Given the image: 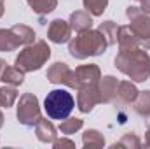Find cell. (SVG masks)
Instances as JSON below:
<instances>
[{
  "label": "cell",
  "instance_id": "1",
  "mask_svg": "<svg viewBox=\"0 0 150 149\" xmlns=\"http://www.w3.org/2000/svg\"><path fill=\"white\" fill-rule=\"evenodd\" d=\"M113 63L117 70L126 74L133 82H145L150 77V56L145 49L119 51Z\"/></svg>",
  "mask_w": 150,
  "mask_h": 149
},
{
  "label": "cell",
  "instance_id": "2",
  "mask_svg": "<svg viewBox=\"0 0 150 149\" xmlns=\"http://www.w3.org/2000/svg\"><path fill=\"white\" fill-rule=\"evenodd\" d=\"M108 44L100 30H84L79 32L68 42V53L77 60H86L89 56H100L107 51Z\"/></svg>",
  "mask_w": 150,
  "mask_h": 149
},
{
  "label": "cell",
  "instance_id": "3",
  "mask_svg": "<svg viewBox=\"0 0 150 149\" xmlns=\"http://www.w3.org/2000/svg\"><path fill=\"white\" fill-rule=\"evenodd\" d=\"M49 58H51V47L47 46V42L45 40H37L33 44L25 46V49L19 51V54L16 56L14 63L19 70H23L26 74V72L40 70L47 63Z\"/></svg>",
  "mask_w": 150,
  "mask_h": 149
},
{
  "label": "cell",
  "instance_id": "4",
  "mask_svg": "<svg viewBox=\"0 0 150 149\" xmlns=\"http://www.w3.org/2000/svg\"><path fill=\"white\" fill-rule=\"evenodd\" d=\"M75 107V100L72 93H68L67 90H52L47 93L45 100H44V109L47 112V116L51 119L56 121H63L70 116V112Z\"/></svg>",
  "mask_w": 150,
  "mask_h": 149
},
{
  "label": "cell",
  "instance_id": "5",
  "mask_svg": "<svg viewBox=\"0 0 150 149\" xmlns=\"http://www.w3.org/2000/svg\"><path fill=\"white\" fill-rule=\"evenodd\" d=\"M126 16L129 19V27L140 39L142 47L150 49V16L136 5H129L126 9Z\"/></svg>",
  "mask_w": 150,
  "mask_h": 149
},
{
  "label": "cell",
  "instance_id": "6",
  "mask_svg": "<svg viewBox=\"0 0 150 149\" xmlns=\"http://www.w3.org/2000/svg\"><path fill=\"white\" fill-rule=\"evenodd\" d=\"M16 116H18V121L23 125V126H35L42 114H40V105H38V98L33 93H23L19 97V102H18V109H16Z\"/></svg>",
  "mask_w": 150,
  "mask_h": 149
},
{
  "label": "cell",
  "instance_id": "7",
  "mask_svg": "<svg viewBox=\"0 0 150 149\" xmlns=\"http://www.w3.org/2000/svg\"><path fill=\"white\" fill-rule=\"evenodd\" d=\"M47 81L52 82V84H63L67 88H72V90H79L80 84L77 81V75L75 70H72L65 62H56L52 63L49 69H47Z\"/></svg>",
  "mask_w": 150,
  "mask_h": 149
},
{
  "label": "cell",
  "instance_id": "8",
  "mask_svg": "<svg viewBox=\"0 0 150 149\" xmlns=\"http://www.w3.org/2000/svg\"><path fill=\"white\" fill-rule=\"evenodd\" d=\"M77 95V109L82 114H89L98 104H101V95L98 84H84L80 86Z\"/></svg>",
  "mask_w": 150,
  "mask_h": 149
},
{
  "label": "cell",
  "instance_id": "9",
  "mask_svg": "<svg viewBox=\"0 0 150 149\" xmlns=\"http://www.w3.org/2000/svg\"><path fill=\"white\" fill-rule=\"evenodd\" d=\"M72 35V27L68 21L58 18V19H52L49 23V28H47V39L54 44H65L70 40Z\"/></svg>",
  "mask_w": 150,
  "mask_h": 149
},
{
  "label": "cell",
  "instance_id": "10",
  "mask_svg": "<svg viewBox=\"0 0 150 149\" xmlns=\"http://www.w3.org/2000/svg\"><path fill=\"white\" fill-rule=\"evenodd\" d=\"M75 75L80 86L84 84H98L101 79V70L96 63H89V65H80L75 69Z\"/></svg>",
  "mask_w": 150,
  "mask_h": 149
},
{
  "label": "cell",
  "instance_id": "11",
  "mask_svg": "<svg viewBox=\"0 0 150 149\" xmlns=\"http://www.w3.org/2000/svg\"><path fill=\"white\" fill-rule=\"evenodd\" d=\"M98 88H100V95H101V104H112L117 98L119 81L115 75H105L100 79Z\"/></svg>",
  "mask_w": 150,
  "mask_h": 149
},
{
  "label": "cell",
  "instance_id": "12",
  "mask_svg": "<svg viewBox=\"0 0 150 149\" xmlns=\"http://www.w3.org/2000/svg\"><path fill=\"white\" fill-rule=\"evenodd\" d=\"M117 42H119V51H133V49H138L142 46L138 35L133 32V28L129 25L127 27H119Z\"/></svg>",
  "mask_w": 150,
  "mask_h": 149
},
{
  "label": "cell",
  "instance_id": "13",
  "mask_svg": "<svg viewBox=\"0 0 150 149\" xmlns=\"http://www.w3.org/2000/svg\"><path fill=\"white\" fill-rule=\"evenodd\" d=\"M35 135H37L38 140L44 142V144H52L58 139L56 126L47 117H40V121L35 125Z\"/></svg>",
  "mask_w": 150,
  "mask_h": 149
},
{
  "label": "cell",
  "instance_id": "14",
  "mask_svg": "<svg viewBox=\"0 0 150 149\" xmlns=\"http://www.w3.org/2000/svg\"><path fill=\"white\" fill-rule=\"evenodd\" d=\"M9 30H11L12 39H14V42H16V46H18V47H19V46L33 44V42H35V37H37L35 30H33V28H30L28 25H21V23H19V25L11 27Z\"/></svg>",
  "mask_w": 150,
  "mask_h": 149
},
{
  "label": "cell",
  "instance_id": "15",
  "mask_svg": "<svg viewBox=\"0 0 150 149\" xmlns=\"http://www.w3.org/2000/svg\"><path fill=\"white\" fill-rule=\"evenodd\" d=\"M72 30H75L77 34L79 32H84V30H89L93 27V16L87 12V11H75L70 14V19H68Z\"/></svg>",
  "mask_w": 150,
  "mask_h": 149
},
{
  "label": "cell",
  "instance_id": "16",
  "mask_svg": "<svg viewBox=\"0 0 150 149\" xmlns=\"http://www.w3.org/2000/svg\"><path fill=\"white\" fill-rule=\"evenodd\" d=\"M138 88L134 86L133 81H120L117 88V98L120 104H133L138 97Z\"/></svg>",
  "mask_w": 150,
  "mask_h": 149
},
{
  "label": "cell",
  "instance_id": "17",
  "mask_svg": "<svg viewBox=\"0 0 150 149\" xmlns=\"http://www.w3.org/2000/svg\"><path fill=\"white\" fill-rule=\"evenodd\" d=\"M82 144L87 149H98L105 146V137L98 130H86L82 135Z\"/></svg>",
  "mask_w": 150,
  "mask_h": 149
},
{
  "label": "cell",
  "instance_id": "18",
  "mask_svg": "<svg viewBox=\"0 0 150 149\" xmlns=\"http://www.w3.org/2000/svg\"><path fill=\"white\" fill-rule=\"evenodd\" d=\"M4 84H11V86H21L25 82V72L19 70L18 67H5L2 79H0Z\"/></svg>",
  "mask_w": 150,
  "mask_h": 149
},
{
  "label": "cell",
  "instance_id": "19",
  "mask_svg": "<svg viewBox=\"0 0 150 149\" xmlns=\"http://www.w3.org/2000/svg\"><path fill=\"white\" fill-rule=\"evenodd\" d=\"M26 2H28L30 9L40 18L45 14H51L58 7V0H26Z\"/></svg>",
  "mask_w": 150,
  "mask_h": 149
},
{
  "label": "cell",
  "instance_id": "20",
  "mask_svg": "<svg viewBox=\"0 0 150 149\" xmlns=\"http://www.w3.org/2000/svg\"><path fill=\"white\" fill-rule=\"evenodd\" d=\"M133 107H134V112L142 117H149L150 116V91L145 90V91H140L136 100L133 102Z\"/></svg>",
  "mask_w": 150,
  "mask_h": 149
},
{
  "label": "cell",
  "instance_id": "21",
  "mask_svg": "<svg viewBox=\"0 0 150 149\" xmlns=\"http://www.w3.org/2000/svg\"><path fill=\"white\" fill-rule=\"evenodd\" d=\"M98 30L101 32V35L105 37V40H107V44H108V46H113V44H117V34H119V25H117L115 21L108 19V21H103V23H100Z\"/></svg>",
  "mask_w": 150,
  "mask_h": 149
},
{
  "label": "cell",
  "instance_id": "22",
  "mask_svg": "<svg viewBox=\"0 0 150 149\" xmlns=\"http://www.w3.org/2000/svg\"><path fill=\"white\" fill-rule=\"evenodd\" d=\"M18 100V90L16 86H11V84H5L0 88V107H12L14 102Z\"/></svg>",
  "mask_w": 150,
  "mask_h": 149
},
{
  "label": "cell",
  "instance_id": "23",
  "mask_svg": "<svg viewBox=\"0 0 150 149\" xmlns=\"http://www.w3.org/2000/svg\"><path fill=\"white\" fill-rule=\"evenodd\" d=\"M84 9L91 14V16H101L107 11L108 0H82Z\"/></svg>",
  "mask_w": 150,
  "mask_h": 149
},
{
  "label": "cell",
  "instance_id": "24",
  "mask_svg": "<svg viewBox=\"0 0 150 149\" xmlns=\"http://www.w3.org/2000/svg\"><path fill=\"white\" fill-rule=\"evenodd\" d=\"M117 148H126V149H140L142 148V142H140V139H138V135L136 133H124L122 135V139L119 140V142H115L112 146V149H117Z\"/></svg>",
  "mask_w": 150,
  "mask_h": 149
},
{
  "label": "cell",
  "instance_id": "25",
  "mask_svg": "<svg viewBox=\"0 0 150 149\" xmlns=\"http://www.w3.org/2000/svg\"><path fill=\"white\" fill-rule=\"evenodd\" d=\"M82 126H84V121H82V119H79V117H70V116H68L67 119L61 121L59 132L65 133V135H72V133H75V132H79Z\"/></svg>",
  "mask_w": 150,
  "mask_h": 149
},
{
  "label": "cell",
  "instance_id": "26",
  "mask_svg": "<svg viewBox=\"0 0 150 149\" xmlns=\"http://www.w3.org/2000/svg\"><path fill=\"white\" fill-rule=\"evenodd\" d=\"M14 49H18V46H16V42L12 39L11 30L0 28V53H11Z\"/></svg>",
  "mask_w": 150,
  "mask_h": 149
},
{
  "label": "cell",
  "instance_id": "27",
  "mask_svg": "<svg viewBox=\"0 0 150 149\" xmlns=\"http://www.w3.org/2000/svg\"><path fill=\"white\" fill-rule=\"evenodd\" d=\"M52 148H54V149H63V148L74 149L75 148V142L68 140V139H56V140L52 142Z\"/></svg>",
  "mask_w": 150,
  "mask_h": 149
},
{
  "label": "cell",
  "instance_id": "28",
  "mask_svg": "<svg viewBox=\"0 0 150 149\" xmlns=\"http://www.w3.org/2000/svg\"><path fill=\"white\" fill-rule=\"evenodd\" d=\"M142 11L150 14V0H142Z\"/></svg>",
  "mask_w": 150,
  "mask_h": 149
},
{
  "label": "cell",
  "instance_id": "29",
  "mask_svg": "<svg viewBox=\"0 0 150 149\" xmlns=\"http://www.w3.org/2000/svg\"><path fill=\"white\" fill-rule=\"evenodd\" d=\"M5 67H7V63H5V60H2V58H0V79H2V74H4V70H5Z\"/></svg>",
  "mask_w": 150,
  "mask_h": 149
},
{
  "label": "cell",
  "instance_id": "30",
  "mask_svg": "<svg viewBox=\"0 0 150 149\" xmlns=\"http://www.w3.org/2000/svg\"><path fill=\"white\" fill-rule=\"evenodd\" d=\"M145 146L150 148V128L147 130V133H145Z\"/></svg>",
  "mask_w": 150,
  "mask_h": 149
},
{
  "label": "cell",
  "instance_id": "31",
  "mask_svg": "<svg viewBox=\"0 0 150 149\" xmlns=\"http://www.w3.org/2000/svg\"><path fill=\"white\" fill-rule=\"evenodd\" d=\"M4 11H5V5H4V0H0V18L4 16Z\"/></svg>",
  "mask_w": 150,
  "mask_h": 149
},
{
  "label": "cell",
  "instance_id": "32",
  "mask_svg": "<svg viewBox=\"0 0 150 149\" xmlns=\"http://www.w3.org/2000/svg\"><path fill=\"white\" fill-rule=\"evenodd\" d=\"M4 126V114H2V111H0V128Z\"/></svg>",
  "mask_w": 150,
  "mask_h": 149
},
{
  "label": "cell",
  "instance_id": "33",
  "mask_svg": "<svg viewBox=\"0 0 150 149\" xmlns=\"http://www.w3.org/2000/svg\"><path fill=\"white\" fill-rule=\"evenodd\" d=\"M147 125H149V128H150V116H149V121H147Z\"/></svg>",
  "mask_w": 150,
  "mask_h": 149
},
{
  "label": "cell",
  "instance_id": "34",
  "mask_svg": "<svg viewBox=\"0 0 150 149\" xmlns=\"http://www.w3.org/2000/svg\"><path fill=\"white\" fill-rule=\"evenodd\" d=\"M138 2H142V0H138Z\"/></svg>",
  "mask_w": 150,
  "mask_h": 149
}]
</instances>
